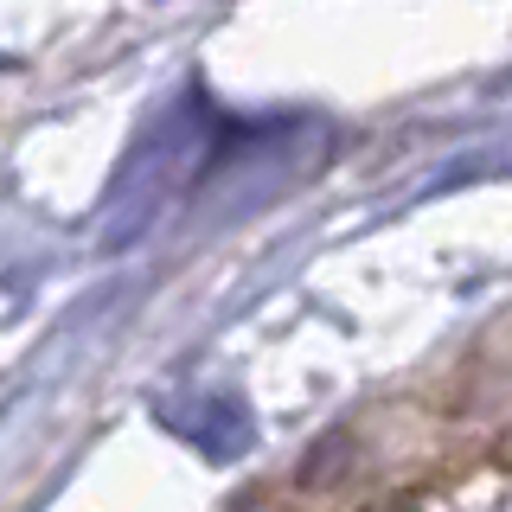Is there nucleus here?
<instances>
[{"instance_id": "obj_1", "label": "nucleus", "mask_w": 512, "mask_h": 512, "mask_svg": "<svg viewBox=\"0 0 512 512\" xmlns=\"http://www.w3.org/2000/svg\"><path fill=\"white\" fill-rule=\"evenodd\" d=\"M391 512H512V468H474L397 500Z\"/></svg>"}]
</instances>
